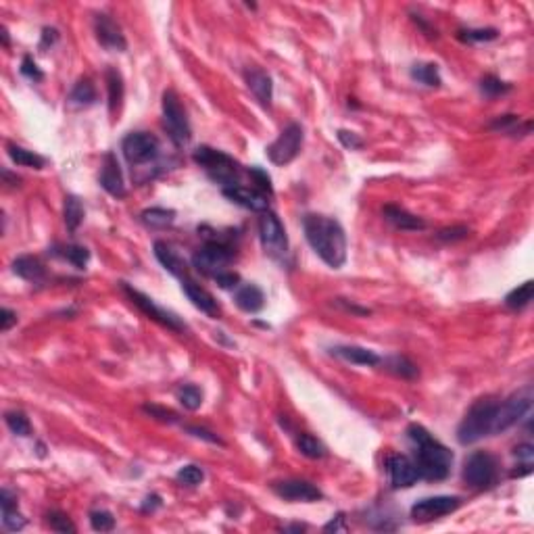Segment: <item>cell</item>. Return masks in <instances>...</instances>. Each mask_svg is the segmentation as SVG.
I'll return each mask as SVG.
<instances>
[{
  "instance_id": "cell-53",
  "label": "cell",
  "mask_w": 534,
  "mask_h": 534,
  "mask_svg": "<svg viewBox=\"0 0 534 534\" xmlns=\"http://www.w3.org/2000/svg\"><path fill=\"white\" fill-rule=\"evenodd\" d=\"M347 526H345V514H338L336 518H332L326 526H324V533H345Z\"/></svg>"
},
{
  "instance_id": "cell-55",
  "label": "cell",
  "mask_w": 534,
  "mask_h": 534,
  "mask_svg": "<svg viewBox=\"0 0 534 534\" xmlns=\"http://www.w3.org/2000/svg\"><path fill=\"white\" fill-rule=\"evenodd\" d=\"M157 507H161V497L159 495H148L142 503V512L148 514V512H154Z\"/></svg>"
},
{
  "instance_id": "cell-33",
  "label": "cell",
  "mask_w": 534,
  "mask_h": 534,
  "mask_svg": "<svg viewBox=\"0 0 534 534\" xmlns=\"http://www.w3.org/2000/svg\"><path fill=\"white\" fill-rule=\"evenodd\" d=\"M69 103L75 105V107H90L96 103V88L90 80H80L71 94H69Z\"/></svg>"
},
{
  "instance_id": "cell-40",
  "label": "cell",
  "mask_w": 534,
  "mask_h": 534,
  "mask_svg": "<svg viewBox=\"0 0 534 534\" xmlns=\"http://www.w3.org/2000/svg\"><path fill=\"white\" fill-rule=\"evenodd\" d=\"M510 90H512V84L501 82V80L495 78V75H486V78L480 80V92H482L486 99H497V96H501V94H507Z\"/></svg>"
},
{
  "instance_id": "cell-31",
  "label": "cell",
  "mask_w": 534,
  "mask_h": 534,
  "mask_svg": "<svg viewBox=\"0 0 534 534\" xmlns=\"http://www.w3.org/2000/svg\"><path fill=\"white\" fill-rule=\"evenodd\" d=\"M380 363H384V368H387L389 372H393L395 376H399L403 380H413V378L419 374V372H417V366H415L411 359L403 357V355L387 357V359H382Z\"/></svg>"
},
{
  "instance_id": "cell-49",
  "label": "cell",
  "mask_w": 534,
  "mask_h": 534,
  "mask_svg": "<svg viewBox=\"0 0 534 534\" xmlns=\"http://www.w3.org/2000/svg\"><path fill=\"white\" fill-rule=\"evenodd\" d=\"M338 142L345 146V148H349V150H357V148H361L363 146V140L357 136L355 132H349V130H338Z\"/></svg>"
},
{
  "instance_id": "cell-36",
  "label": "cell",
  "mask_w": 534,
  "mask_h": 534,
  "mask_svg": "<svg viewBox=\"0 0 534 534\" xmlns=\"http://www.w3.org/2000/svg\"><path fill=\"white\" fill-rule=\"evenodd\" d=\"M533 292H534V284L528 280V282H524L522 286H518V288H514L507 296H505V305L510 307V309H524V307H528L531 303H533Z\"/></svg>"
},
{
  "instance_id": "cell-28",
  "label": "cell",
  "mask_w": 534,
  "mask_h": 534,
  "mask_svg": "<svg viewBox=\"0 0 534 534\" xmlns=\"http://www.w3.org/2000/svg\"><path fill=\"white\" fill-rule=\"evenodd\" d=\"M6 152L10 157V161L19 167H31V169H42L46 165V159L40 157L38 152L34 150H27L23 146H17V144H8L6 146Z\"/></svg>"
},
{
  "instance_id": "cell-4",
  "label": "cell",
  "mask_w": 534,
  "mask_h": 534,
  "mask_svg": "<svg viewBox=\"0 0 534 534\" xmlns=\"http://www.w3.org/2000/svg\"><path fill=\"white\" fill-rule=\"evenodd\" d=\"M192 159L196 165H201L207 175L219 184L222 188H228V186H238V175H240V165L234 161V157L217 150V148H211V146H199L194 152H192Z\"/></svg>"
},
{
  "instance_id": "cell-57",
  "label": "cell",
  "mask_w": 534,
  "mask_h": 534,
  "mask_svg": "<svg viewBox=\"0 0 534 534\" xmlns=\"http://www.w3.org/2000/svg\"><path fill=\"white\" fill-rule=\"evenodd\" d=\"M284 531H286V533H301V531H305V526H298V524H294V526H286Z\"/></svg>"
},
{
  "instance_id": "cell-42",
  "label": "cell",
  "mask_w": 534,
  "mask_h": 534,
  "mask_svg": "<svg viewBox=\"0 0 534 534\" xmlns=\"http://www.w3.org/2000/svg\"><path fill=\"white\" fill-rule=\"evenodd\" d=\"M178 482L184 484V486H199L203 480H205V472L199 468V466H182L175 474Z\"/></svg>"
},
{
  "instance_id": "cell-44",
  "label": "cell",
  "mask_w": 534,
  "mask_h": 534,
  "mask_svg": "<svg viewBox=\"0 0 534 534\" xmlns=\"http://www.w3.org/2000/svg\"><path fill=\"white\" fill-rule=\"evenodd\" d=\"M489 128H491L493 132H503L512 134V136H518L520 117H518V115H501V117H497Z\"/></svg>"
},
{
  "instance_id": "cell-30",
  "label": "cell",
  "mask_w": 534,
  "mask_h": 534,
  "mask_svg": "<svg viewBox=\"0 0 534 534\" xmlns=\"http://www.w3.org/2000/svg\"><path fill=\"white\" fill-rule=\"evenodd\" d=\"M63 219L69 232H75L80 228V224L84 222V205L78 196L69 194L65 196V205H63Z\"/></svg>"
},
{
  "instance_id": "cell-22",
  "label": "cell",
  "mask_w": 534,
  "mask_h": 534,
  "mask_svg": "<svg viewBox=\"0 0 534 534\" xmlns=\"http://www.w3.org/2000/svg\"><path fill=\"white\" fill-rule=\"evenodd\" d=\"M382 215L389 224H393L397 230H405V232H417V230H426V222L409 211H405L403 207L397 205H387L382 209Z\"/></svg>"
},
{
  "instance_id": "cell-20",
  "label": "cell",
  "mask_w": 534,
  "mask_h": 534,
  "mask_svg": "<svg viewBox=\"0 0 534 534\" xmlns=\"http://www.w3.org/2000/svg\"><path fill=\"white\" fill-rule=\"evenodd\" d=\"M182 290H184V294L188 296V301H190L196 309H201L203 313H207V315H217V313H219L217 301H215L213 294H211L209 290H205L201 284H196V282L184 277V280H182Z\"/></svg>"
},
{
  "instance_id": "cell-38",
  "label": "cell",
  "mask_w": 534,
  "mask_h": 534,
  "mask_svg": "<svg viewBox=\"0 0 534 534\" xmlns=\"http://www.w3.org/2000/svg\"><path fill=\"white\" fill-rule=\"evenodd\" d=\"M178 400L184 405V409L196 411L203 405V391L194 384H184L178 389Z\"/></svg>"
},
{
  "instance_id": "cell-14",
  "label": "cell",
  "mask_w": 534,
  "mask_h": 534,
  "mask_svg": "<svg viewBox=\"0 0 534 534\" xmlns=\"http://www.w3.org/2000/svg\"><path fill=\"white\" fill-rule=\"evenodd\" d=\"M94 34H96V40L99 44L105 48V50H111V52H124L128 48V42H126V36L120 27V23L105 15V13H99L94 17Z\"/></svg>"
},
{
  "instance_id": "cell-9",
  "label": "cell",
  "mask_w": 534,
  "mask_h": 534,
  "mask_svg": "<svg viewBox=\"0 0 534 534\" xmlns=\"http://www.w3.org/2000/svg\"><path fill=\"white\" fill-rule=\"evenodd\" d=\"M259 240H261L264 251L271 259L282 261L288 255L286 230H284L282 222L277 219V215L271 211H264L259 217Z\"/></svg>"
},
{
  "instance_id": "cell-6",
  "label": "cell",
  "mask_w": 534,
  "mask_h": 534,
  "mask_svg": "<svg viewBox=\"0 0 534 534\" xmlns=\"http://www.w3.org/2000/svg\"><path fill=\"white\" fill-rule=\"evenodd\" d=\"M236 251L230 243H207L192 255V267L209 277H215L222 271H228V266L234 261Z\"/></svg>"
},
{
  "instance_id": "cell-47",
  "label": "cell",
  "mask_w": 534,
  "mask_h": 534,
  "mask_svg": "<svg viewBox=\"0 0 534 534\" xmlns=\"http://www.w3.org/2000/svg\"><path fill=\"white\" fill-rule=\"evenodd\" d=\"M21 75H25L31 82H42L44 80V73L40 71V67L36 65V61L29 55L23 57V61H21Z\"/></svg>"
},
{
  "instance_id": "cell-35",
  "label": "cell",
  "mask_w": 534,
  "mask_h": 534,
  "mask_svg": "<svg viewBox=\"0 0 534 534\" xmlns=\"http://www.w3.org/2000/svg\"><path fill=\"white\" fill-rule=\"evenodd\" d=\"M296 449H298V453L301 455H305V457H309V459H322V457H326V447H324V442L322 440H317L315 436H311V434H298L296 436Z\"/></svg>"
},
{
  "instance_id": "cell-29",
  "label": "cell",
  "mask_w": 534,
  "mask_h": 534,
  "mask_svg": "<svg viewBox=\"0 0 534 534\" xmlns=\"http://www.w3.org/2000/svg\"><path fill=\"white\" fill-rule=\"evenodd\" d=\"M140 219L148 228H167L175 222V211L165 207H150L140 213Z\"/></svg>"
},
{
  "instance_id": "cell-24",
  "label": "cell",
  "mask_w": 534,
  "mask_h": 534,
  "mask_svg": "<svg viewBox=\"0 0 534 534\" xmlns=\"http://www.w3.org/2000/svg\"><path fill=\"white\" fill-rule=\"evenodd\" d=\"M154 257H157V261L165 267L169 273H173V275H178V277H182V280L186 277L188 266H186V261L171 249V245H167V243H163V240H157V243H154Z\"/></svg>"
},
{
  "instance_id": "cell-34",
  "label": "cell",
  "mask_w": 534,
  "mask_h": 534,
  "mask_svg": "<svg viewBox=\"0 0 534 534\" xmlns=\"http://www.w3.org/2000/svg\"><path fill=\"white\" fill-rule=\"evenodd\" d=\"M55 257H63L67 259L69 264L78 269H84L90 261V251L86 247H80V245H67V247H59V251L55 249L52 251Z\"/></svg>"
},
{
  "instance_id": "cell-8",
  "label": "cell",
  "mask_w": 534,
  "mask_h": 534,
  "mask_svg": "<svg viewBox=\"0 0 534 534\" xmlns=\"http://www.w3.org/2000/svg\"><path fill=\"white\" fill-rule=\"evenodd\" d=\"M303 140H305V134H303V126L292 122L288 124L280 136L267 146V159L273 163V165H288L292 163L301 148H303Z\"/></svg>"
},
{
  "instance_id": "cell-2",
  "label": "cell",
  "mask_w": 534,
  "mask_h": 534,
  "mask_svg": "<svg viewBox=\"0 0 534 534\" xmlns=\"http://www.w3.org/2000/svg\"><path fill=\"white\" fill-rule=\"evenodd\" d=\"M407 436L415 447L413 463L419 472V478L430 482L445 480L453 466V453L442 442L432 438V434L419 424H409Z\"/></svg>"
},
{
  "instance_id": "cell-17",
  "label": "cell",
  "mask_w": 534,
  "mask_h": 534,
  "mask_svg": "<svg viewBox=\"0 0 534 534\" xmlns=\"http://www.w3.org/2000/svg\"><path fill=\"white\" fill-rule=\"evenodd\" d=\"M99 182H101L103 190L109 192V194L115 196V199H124V196L128 194L126 182H124V173H122V167H120V161H117V157H115L113 152H107V154H105Z\"/></svg>"
},
{
  "instance_id": "cell-54",
  "label": "cell",
  "mask_w": 534,
  "mask_h": 534,
  "mask_svg": "<svg viewBox=\"0 0 534 534\" xmlns=\"http://www.w3.org/2000/svg\"><path fill=\"white\" fill-rule=\"evenodd\" d=\"M514 455H516L518 459H522L524 463H531L534 457V447L533 445H520V447L514 449Z\"/></svg>"
},
{
  "instance_id": "cell-52",
  "label": "cell",
  "mask_w": 534,
  "mask_h": 534,
  "mask_svg": "<svg viewBox=\"0 0 534 534\" xmlns=\"http://www.w3.org/2000/svg\"><path fill=\"white\" fill-rule=\"evenodd\" d=\"M15 324H17V313L4 307V309L0 311V330H2V332H8Z\"/></svg>"
},
{
  "instance_id": "cell-51",
  "label": "cell",
  "mask_w": 534,
  "mask_h": 534,
  "mask_svg": "<svg viewBox=\"0 0 534 534\" xmlns=\"http://www.w3.org/2000/svg\"><path fill=\"white\" fill-rule=\"evenodd\" d=\"M186 432H188V434H192V436H196V438H203V440H207V442H213V445H224V440H222L217 434H213L211 430H207V428H199V426H186Z\"/></svg>"
},
{
  "instance_id": "cell-3",
  "label": "cell",
  "mask_w": 534,
  "mask_h": 534,
  "mask_svg": "<svg viewBox=\"0 0 534 534\" xmlns=\"http://www.w3.org/2000/svg\"><path fill=\"white\" fill-rule=\"evenodd\" d=\"M499 400L478 399L463 415L461 424L457 426V440L461 445H474L484 436L493 434V421L497 413Z\"/></svg>"
},
{
  "instance_id": "cell-39",
  "label": "cell",
  "mask_w": 534,
  "mask_h": 534,
  "mask_svg": "<svg viewBox=\"0 0 534 534\" xmlns=\"http://www.w3.org/2000/svg\"><path fill=\"white\" fill-rule=\"evenodd\" d=\"M457 38L461 42H468V44H474V42H491V40H497L499 38V29L495 27H478V29H461L457 34Z\"/></svg>"
},
{
  "instance_id": "cell-5",
  "label": "cell",
  "mask_w": 534,
  "mask_h": 534,
  "mask_svg": "<svg viewBox=\"0 0 534 534\" xmlns=\"http://www.w3.org/2000/svg\"><path fill=\"white\" fill-rule=\"evenodd\" d=\"M161 109H163V124L167 128L169 138L178 144L184 146L190 142L192 138V128L188 122V115L178 99V94L173 90H165L163 92V101H161Z\"/></svg>"
},
{
  "instance_id": "cell-19",
  "label": "cell",
  "mask_w": 534,
  "mask_h": 534,
  "mask_svg": "<svg viewBox=\"0 0 534 534\" xmlns=\"http://www.w3.org/2000/svg\"><path fill=\"white\" fill-rule=\"evenodd\" d=\"M245 82L249 86V90L255 94V99L261 103V107L269 109L271 107V99H273V84L271 78L267 75L264 69L251 67L245 71Z\"/></svg>"
},
{
  "instance_id": "cell-50",
  "label": "cell",
  "mask_w": 534,
  "mask_h": 534,
  "mask_svg": "<svg viewBox=\"0 0 534 534\" xmlns=\"http://www.w3.org/2000/svg\"><path fill=\"white\" fill-rule=\"evenodd\" d=\"M213 280H215V284H217L219 288H226V290L236 288V286L240 284V275L234 273V271H222V273H217Z\"/></svg>"
},
{
  "instance_id": "cell-10",
  "label": "cell",
  "mask_w": 534,
  "mask_h": 534,
  "mask_svg": "<svg viewBox=\"0 0 534 534\" xmlns=\"http://www.w3.org/2000/svg\"><path fill=\"white\" fill-rule=\"evenodd\" d=\"M159 150H161V144L154 134L132 132L122 140V152L126 161L132 165V169L134 167L138 169L140 165L154 161L159 157Z\"/></svg>"
},
{
  "instance_id": "cell-15",
  "label": "cell",
  "mask_w": 534,
  "mask_h": 534,
  "mask_svg": "<svg viewBox=\"0 0 534 534\" xmlns=\"http://www.w3.org/2000/svg\"><path fill=\"white\" fill-rule=\"evenodd\" d=\"M273 493L286 501H301V503H313L324 497V493L307 482V480H282L273 484Z\"/></svg>"
},
{
  "instance_id": "cell-21",
  "label": "cell",
  "mask_w": 534,
  "mask_h": 534,
  "mask_svg": "<svg viewBox=\"0 0 534 534\" xmlns=\"http://www.w3.org/2000/svg\"><path fill=\"white\" fill-rule=\"evenodd\" d=\"M332 355L345 359L347 363H355V366H366V368H374V366H380L382 357L370 349H363V347H355V345H340V347H332L330 349Z\"/></svg>"
},
{
  "instance_id": "cell-11",
  "label": "cell",
  "mask_w": 534,
  "mask_h": 534,
  "mask_svg": "<svg viewBox=\"0 0 534 534\" xmlns=\"http://www.w3.org/2000/svg\"><path fill=\"white\" fill-rule=\"evenodd\" d=\"M533 407V395L531 391H522L512 395L507 400L497 405V413H495V421H493V434H501L505 430H510L512 426H516Z\"/></svg>"
},
{
  "instance_id": "cell-7",
  "label": "cell",
  "mask_w": 534,
  "mask_h": 534,
  "mask_svg": "<svg viewBox=\"0 0 534 534\" xmlns=\"http://www.w3.org/2000/svg\"><path fill=\"white\" fill-rule=\"evenodd\" d=\"M461 476L470 489H489L497 482V459L486 451H476L466 459Z\"/></svg>"
},
{
  "instance_id": "cell-12",
  "label": "cell",
  "mask_w": 534,
  "mask_h": 534,
  "mask_svg": "<svg viewBox=\"0 0 534 534\" xmlns=\"http://www.w3.org/2000/svg\"><path fill=\"white\" fill-rule=\"evenodd\" d=\"M459 505H461L459 497H451V495L428 497V499H421V501L413 503L411 518L417 524H426V522H432V520H438L442 516L453 514L455 510H459Z\"/></svg>"
},
{
  "instance_id": "cell-46",
  "label": "cell",
  "mask_w": 534,
  "mask_h": 534,
  "mask_svg": "<svg viewBox=\"0 0 534 534\" xmlns=\"http://www.w3.org/2000/svg\"><path fill=\"white\" fill-rule=\"evenodd\" d=\"M470 236V230L466 226H453V228H442L438 230L436 238L442 240V243H457V240H463Z\"/></svg>"
},
{
  "instance_id": "cell-13",
  "label": "cell",
  "mask_w": 534,
  "mask_h": 534,
  "mask_svg": "<svg viewBox=\"0 0 534 534\" xmlns=\"http://www.w3.org/2000/svg\"><path fill=\"white\" fill-rule=\"evenodd\" d=\"M124 286V290H126V294L132 298V303L138 307V309H142L148 317H152L154 322H159V324H163V326H167L169 330H175V332H184L186 330V326L180 322V317L175 315V313H171V311H167V309H163V307H159L150 296H146V294H142L140 290H136L132 288L130 284H122Z\"/></svg>"
},
{
  "instance_id": "cell-41",
  "label": "cell",
  "mask_w": 534,
  "mask_h": 534,
  "mask_svg": "<svg viewBox=\"0 0 534 534\" xmlns=\"http://www.w3.org/2000/svg\"><path fill=\"white\" fill-rule=\"evenodd\" d=\"M90 526L96 533H111L115 528V518L107 510H92L90 512Z\"/></svg>"
},
{
  "instance_id": "cell-1",
  "label": "cell",
  "mask_w": 534,
  "mask_h": 534,
  "mask_svg": "<svg viewBox=\"0 0 534 534\" xmlns=\"http://www.w3.org/2000/svg\"><path fill=\"white\" fill-rule=\"evenodd\" d=\"M303 232L313 253L332 269H340L347 261V234L342 226L328 215L309 213L303 217Z\"/></svg>"
},
{
  "instance_id": "cell-48",
  "label": "cell",
  "mask_w": 534,
  "mask_h": 534,
  "mask_svg": "<svg viewBox=\"0 0 534 534\" xmlns=\"http://www.w3.org/2000/svg\"><path fill=\"white\" fill-rule=\"evenodd\" d=\"M142 409H144L150 417H154V419H161V421H167V424L178 421V415H175L171 409H165V407H159V405H144Z\"/></svg>"
},
{
  "instance_id": "cell-27",
  "label": "cell",
  "mask_w": 534,
  "mask_h": 534,
  "mask_svg": "<svg viewBox=\"0 0 534 534\" xmlns=\"http://www.w3.org/2000/svg\"><path fill=\"white\" fill-rule=\"evenodd\" d=\"M105 80H107V90H109V111L117 113L120 107H122L124 94H126L124 78H122V73L115 67H109L107 73H105Z\"/></svg>"
},
{
  "instance_id": "cell-32",
  "label": "cell",
  "mask_w": 534,
  "mask_h": 534,
  "mask_svg": "<svg viewBox=\"0 0 534 534\" xmlns=\"http://www.w3.org/2000/svg\"><path fill=\"white\" fill-rule=\"evenodd\" d=\"M411 78L424 86H430V88H438L442 84V78H440V71H438V65L434 63H417L411 67Z\"/></svg>"
},
{
  "instance_id": "cell-16",
  "label": "cell",
  "mask_w": 534,
  "mask_h": 534,
  "mask_svg": "<svg viewBox=\"0 0 534 534\" xmlns=\"http://www.w3.org/2000/svg\"><path fill=\"white\" fill-rule=\"evenodd\" d=\"M387 472H389L393 489H409L419 480V472H417L413 459L407 455H400V453L389 457Z\"/></svg>"
},
{
  "instance_id": "cell-56",
  "label": "cell",
  "mask_w": 534,
  "mask_h": 534,
  "mask_svg": "<svg viewBox=\"0 0 534 534\" xmlns=\"http://www.w3.org/2000/svg\"><path fill=\"white\" fill-rule=\"evenodd\" d=\"M57 40H59V31L52 29V27H44V34H42V48L48 46V44L52 46Z\"/></svg>"
},
{
  "instance_id": "cell-37",
  "label": "cell",
  "mask_w": 534,
  "mask_h": 534,
  "mask_svg": "<svg viewBox=\"0 0 534 534\" xmlns=\"http://www.w3.org/2000/svg\"><path fill=\"white\" fill-rule=\"evenodd\" d=\"M4 421H6L8 430L17 436H29L31 434V424H29V419L23 411H6Z\"/></svg>"
},
{
  "instance_id": "cell-25",
  "label": "cell",
  "mask_w": 534,
  "mask_h": 534,
  "mask_svg": "<svg viewBox=\"0 0 534 534\" xmlns=\"http://www.w3.org/2000/svg\"><path fill=\"white\" fill-rule=\"evenodd\" d=\"M234 301H236L238 309H243L245 313H257L266 305V294L257 284H245L238 288Z\"/></svg>"
},
{
  "instance_id": "cell-23",
  "label": "cell",
  "mask_w": 534,
  "mask_h": 534,
  "mask_svg": "<svg viewBox=\"0 0 534 534\" xmlns=\"http://www.w3.org/2000/svg\"><path fill=\"white\" fill-rule=\"evenodd\" d=\"M0 505H2V524L8 533H19L25 528V518L17 510V497L8 491L2 489L0 493Z\"/></svg>"
},
{
  "instance_id": "cell-45",
  "label": "cell",
  "mask_w": 534,
  "mask_h": 534,
  "mask_svg": "<svg viewBox=\"0 0 534 534\" xmlns=\"http://www.w3.org/2000/svg\"><path fill=\"white\" fill-rule=\"evenodd\" d=\"M249 175H251V180L257 184V188H259V192H264V194H273V186H271V178H269V173H267L266 169H261V167H249Z\"/></svg>"
},
{
  "instance_id": "cell-18",
  "label": "cell",
  "mask_w": 534,
  "mask_h": 534,
  "mask_svg": "<svg viewBox=\"0 0 534 534\" xmlns=\"http://www.w3.org/2000/svg\"><path fill=\"white\" fill-rule=\"evenodd\" d=\"M224 196L230 199L232 203L249 209V211H255V213H264L269 207V201H267V194L259 192L257 188H249V186H228V188H222Z\"/></svg>"
},
{
  "instance_id": "cell-58",
  "label": "cell",
  "mask_w": 534,
  "mask_h": 534,
  "mask_svg": "<svg viewBox=\"0 0 534 534\" xmlns=\"http://www.w3.org/2000/svg\"><path fill=\"white\" fill-rule=\"evenodd\" d=\"M2 42H4V46H8V31H6V27H2Z\"/></svg>"
},
{
  "instance_id": "cell-43",
  "label": "cell",
  "mask_w": 534,
  "mask_h": 534,
  "mask_svg": "<svg viewBox=\"0 0 534 534\" xmlns=\"http://www.w3.org/2000/svg\"><path fill=\"white\" fill-rule=\"evenodd\" d=\"M46 518H48V526H50V531H55V533H61V534L78 533V528H75V524L71 522V518H69L67 514H63V512H50Z\"/></svg>"
},
{
  "instance_id": "cell-26",
  "label": "cell",
  "mask_w": 534,
  "mask_h": 534,
  "mask_svg": "<svg viewBox=\"0 0 534 534\" xmlns=\"http://www.w3.org/2000/svg\"><path fill=\"white\" fill-rule=\"evenodd\" d=\"M13 271L19 275V277H23V280H27V282H42L44 277H46V269L44 266L36 259V257H29V255H23V257H17L15 261H13Z\"/></svg>"
}]
</instances>
